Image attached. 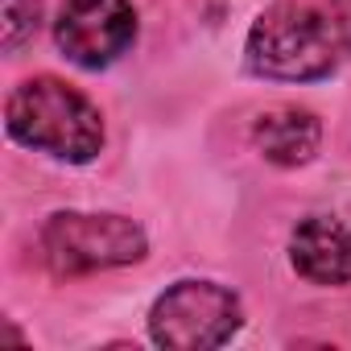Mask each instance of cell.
<instances>
[{
	"label": "cell",
	"instance_id": "cell-1",
	"mask_svg": "<svg viewBox=\"0 0 351 351\" xmlns=\"http://www.w3.org/2000/svg\"><path fill=\"white\" fill-rule=\"evenodd\" d=\"M248 71L277 83H314L351 58V9L322 0H273L244 42Z\"/></svg>",
	"mask_w": 351,
	"mask_h": 351
},
{
	"label": "cell",
	"instance_id": "cell-2",
	"mask_svg": "<svg viewBox=\"0 0 351 351\" xmlns=\"http://www.w3.org/2000/svg\"><path fill=\"white\" fill-rule=\"evenodd\" d=\"M5 128L17 145L38 149L46 157L87 165L104 149V116L99 108L71 83L54 75H34L13 87L5 104Z\"/></svg>",
	"mask_w": 351,
	"mask_h": 351
},
{
	"label": "cell",
	"instance_id": "cell-3",
	"mask_svg": "<svg viewBox=\"0 0 351 351\" xmlns=\"http://www.w3.org/2000/svg\"><path fill=\"white\" fill-rule=\"evenodd\" d=\"M42 256L58 277L108 273L145 261L149 236L128 215H91V211H54L42 223Z\"/></svg>",
	"mask_w": 351,
	"mask_h": 351
},
{
	"label": "cell",
	"instance_id": "cell-4",
	"mask_svg": "<svg viewBox=\"0 0 351 351\" xmlns=\"http://www.w3.org/2000/svg\"><path fill=\"white\" fill-rule=\"evenodd\" d=\"M244 322V306L228 285L178 281L149 310V339L169 351H211L232 343Z\"/></svg>",
	"mask_w": 351,
	"mask_h": 351
},
{
	"label": "cell",
	"instance_id": "cell-5",
	"mask_svg": "<svg viewBox=\"0 0 351 351\" xmlns=\"http://www.w3.org/2000/svg\"><path fill=\"white\" fill-rule=\"evenodd\" d=\"M54 42L75 66L104 71L132 50L136 9L128 0H66L54 21Z\"/></svg>",
	"mask_w": 351,
	"mask_h": 351
},
{
	"label": "cell",
	"instance_id": "cell-6",
	"mask_svg": "<svg viewBox=\"0 0 351 351\" xmlns=\"http://www.w3.org/2000/svg\"><path fill=\"white\" fill-rule=\"evenodd\" d=\"M289 265L314 285H351V228L335 215H306L289 232Z\"/></svg>",
	"mask_w": 351,
	"mask_h": 351
},
{
	"label": "cell",
	"instance_id": "cell-7",
	"mask_svg": "<svg viewBox=\"0 0 351 351\" xmlns=\"http://www.w3.org/2000/svg\"><path fill=\"white\" fill-rule=\"evenodd\" d=\"M252 141L265 153V161H273L281 169H298V165L314 161V153L322 145V120L310 108L277 104V108H269V112L256 116Z\"/></svg>",
	"mask_w": 351,
	"mask_h": 351
},
{
	"label": "cell",
	"instance_id": "cell-8",
	"mask_svg": "<svg viewBox=\"0 0 351 351\" xmlns=\"http://www.w3.org/2000/svg\"><path fill=\"white\" fill-rule=\"evenodd\" d=\"M42 25V0H5V54H17Z\"/></svg>",
	"mask_w": 351,
	"mask_h": 351
}]
</instances>
